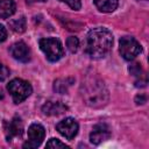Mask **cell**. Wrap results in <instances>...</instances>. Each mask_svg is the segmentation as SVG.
I'll list each match as a JSON object with an SVG mask.
<instances>
[{"label": "cell", "mask_w": 149, "mask_h": 149, "mask_svg": "<svg viewBox=\"0 0 149 149\" xmlns=\"http://www.w3.org/2000/svg\"><path fill=\"white\" fill-rule=\"evenodd\" d=\"M66 109H68V107L63 102H61V101H52V100L47 101L43 105V107H42V111H43V113L45 115H61Z\"/></svg>", "instance_id": "cell-10"}, {"label": "cell", "mask_w": 149, "mask_h": 149, "mask_svg": "<svg viewBox=\"0 0 149 149\" xmlns=\"http://www.w3.org/2000/svg\"><path fill=\"white\" fill-rule=\"evenodd\" d=\"M59 1L68 3L72 9H76V10H77V9H79V8H80V6H81L80 0H59Z\"/></svg>", "instance_id": "cell-20"}, {"label": "cell", "mask_w": 149, "mask_h": 149, "mask_svg": "<svg viewBox=\"0 0 149 149\" xmlns=\"http://www.w3.org/2000/svg\"><path fill=\"white\" fill-rule=\"evenodd\" d=\"M9 27L15 33H23L26 30V19L23 16H21L20 19L12 20L9 22Z\"/></svg>", "instance_id": "cell-15"}, {"label": "cell", "mask_w": 149, "mask_h": 149, "mask_svg": "<svg viewBox=\"0 0 149 149\" xmlns=\"http://www.w3.org/2000/svg\"><path fill=\"white\" fill-rule=\"evenodd\" d=\"M6 38H7V30L2 24H0V42H3Z\"/></svg>", "instance_id": "cell-21"}, {"label": "cell", "mask_w": 149, "mask_h": 149, "mask_svg": "<svg viewBox=\"0 0 149 149\" xmlns=\"http://www.w3.org/2000/svg\"><path fill=\"white\" fill-rule=\"evenodd\" d=\"M16 5L13 0H0V17L7 19L15 13Z\"/></svg>", "instance_id": "cell-12"}, {"label": "cell", "mask_w": 149, "mask_h": 149, "mask_svg": "<svg viewBox=\"0 0 149 149\" xmlns=\"http://www.w3.org/2000/svg\"><path fill=\"white\" fill-rule=\"evenodd\" d=\"M47 148H52V149H58V148H69L65 143L61 142L59 140L57 139H50L48 142H47Z\"/></svg>", "instance_id": "cell-17"}, {"label": "cell", "mask_w": 149, "mask_h": 149, "mask_svg": "<svg viewBox=\"0 0 149 149\" xmlns=\"http://www.w3.org/2000/svg\"><path fill=\"white\" fill-rule=\"evenodd\" d=\"M58 133L68 140H72L78 133V123L72 118H65L56 125Z\"/></svg>", "instance_id": "cell-7"}, {"label": "cell", "mask_w": 149, "mask_h": 149, "mask_svg": "<svg viewBox=\"0 0 149 149\" xmlns=\"http://www.w3.org/2000/svg\"><path fill=\"white\" fill-rule=\"evenodd\" d=\"M7 90L10 93L13 101L15 104H20V102L24 101L31 94V91H33L30 84L20 78H15V79L10 80L7 85Z\"/></svg>", "instance_id": "cell-3"}, {"label": "cell", "mask_w": 149, "mask_h": 149, "mask_svg": "<svg viewBox=\"0 0 149 149\" xmlns=\"http://www.w3.org/2000/svg\"><path fill=\"white\" fill-rule=\"evenodd\" d=\"M111 137V129L106 123H98L90 133V141L93 144H100Z\"/></svg>", "instance_id": "cell-8"}, {"label": "cell", "mask_w": 149, "mask_h": 149, "mask_svg": "<svg viewBox=\"0 0 149 149\" xmlns=\"http://www.w3.org/2000/svg\"><path fill=\"white\" fill-rule=\"evenodd\" d=\"M66 47H68V49H69L70 52L74 54V52L78 50L79 40H78L76 36H70V37H68V40H66Z\"/></svg>", "instance_id": "cell-16"}, {"label": "cell", "mask_w": 149, "mask_h": 149, "mask_svg": "<svg viewBox=\"0 0 149 149\" xmlns=\"http://www.w3.org/2000/svg\"><path fill=\"white\" fill-rule=\"evenodd\" d=\"M8 77H9V69L2 63H0V81H3Z\"/></svg>", "instance_id": "cell-19"}, {"label": "cell", "mask_w": 149, "mask_h": 149, "mask_svg": "<svg viewBox=\"0 0 149 149\" xmlns=\"http://www.w3.org/2000/svg\"><path fill=\"white\" fill-rule=\"evenodd\" d=\"M121 56L126 61H132L141 52V45L140 43L130 36H123L120 40V47H119Z\"/></svg>", "instance_id": "cell-5"}, {"label": "cell", "mask_w": 149, "mask_h": 149, "mask_svg": "<svg viewBox=\"0 0 149 149\" xmlns=\"http://www.w3.org/2000/svg\"><path fill=\"white\" fill-rule=\"evenodd\" d=\"M93 1L97 8L104 13H111L115 10L118 7V0H93Z\"/></svg>", "instance_id": "cell-13"}, {"label": "cell", "mask_w": 149, "mask_h": 149, "mask_svg": "<svg viewBox=\"0 0 149 149\" xmlns=\"http://www.w3.org/2000/svg\"><path fill=\"white\" fill-rule=\"evenodd\" d=\"M9 52H10L12 57L19 62L26 63L30 59V50H29L28 45L22 41H19V42H15L14 44H12L9 48Z\"/></svg>", "instance_id": "cell-9"}, {"label": "cell", "mask_w": 149, "mask_h": 149, "mask_svg": "<svg viewBox=\"0 0 149 149\" xmlns=\"http://www.w3.org/2000/svg\"><path fill=\"white\" fill-rule=\"evenodd\" d=\"M113 44V35L107 28L97 27L88 31L86 36L85 52L91 58H102L105 57Z\"/></svg>", "instance_id": "cell-1"}, {"label": "cell", "mask_w": 149, "mask_h": 149, "mask_svg": "<svg viewBox=\"0 0 149 149\" xmlns=\"http://www.w3.org/2000/svg\"><path fill=\"white\" fill-rule=\"evenodd\" d=\"M80 92L85 104L91 107H101L108 101V91L104 81L95 76H88L83 80Z\"/></svg>", "instance_id": "cell-2"}, {"label": "cell", "mask_w": 149, "mask_h": 149, "mask_svg": "<svg viewBox=\"0 0 149 149\" xmlns=\"http://www.w3.org/2000/svg\"><path fill=\"white\" fill-rule=\"evenodd\" d=\"M40 48L50 62H56L63 56V47L59 40L55 37H47L40 40Z\"/></svg>", "instance_id": "cell-4"}, {"label": "cell", "mask_w": 149, "mask_h": 149, "mask_svg": "<svg viewBox=\"0 0 149 149\" xmlns=\"http://www.w3.org/2000/svg\"><path fill=\"white\" fill-rule=\"evenodd\" d=\"M23 132V123L21 121L20 118H14L7 126L6 128V133H7V139L8 141L12 137H16V136H21Z\"/></svg>", "instance_id": "cell-11"}, {"label": "cell", "mask_w": 149, "mask_h": 149, "mask_svg": "<svg viewBox=\"0 0 149 149\" xmlns=\"http://www.w3.org/2000/svg\"><path fill=\"white\" fill-rule=\"evenodd\" d=\"M129 72L133 74V76H135V77H141L142 74V69H141V66H140V64L139 63H134V64H132L130 66H129Z\"/></svg>", "instance_id": "cell-18"}, {"label": "cell", "mask_w": 149, "mask_h": 149, "mask_svg": "<svg viewBox=\"0 0 149 149\" xmlns=\"http://www.w3.org/2000/svg\"><path fill=\"white\" fill-rule=\"evenodd\" d=\"M73 79L71 78H62V79H57L54 83V90L58 93H65L68 92V88L72 85Z\"/></svg>", "instance_id": "cell-14"}, {"label": "cell", "mask_w": 149, "mask_h": 149, "mask_svg": "<svg viewBox=\"0 0 149 149\" xmlns=\"http://www.w3.org/2000/svg\"><path fill=\"white\" fill-rule=\"evenodd\" d=\"M38 1H45V0H38Z\"/></svg>", "instance_id": "cell-23"}, {"label": "cell", "mask_w": 149, "mask_h": 149, "mask_svg": "<svg viewBox=\"0 0 149 149\" xmlns=\"http://www.w3.org/2000/svg\"><path fill=\"white\" fill-rule=\"evenodd\" d=\"M45 136V129L40 123H31L28 128V140L26 143H23V148L34 149L37 148Z\"/></svg>", "instance_id": "cell-6"}, {"label": "cell", "mask_w": 149, "mask_h": 149, "mask_svg": "<svg viewBox=\"0 0 149 149\" xmlns=\"http://www.w3.org/2000/svg\"><path fill=\"white\" fill-rule=\"evenodd\" d=\"M135 101H136L137 105L144 104V102H146V97H144V95H137V97L135 98Z\"/></svg>", "instance_id": "cell-22"}]
</instances>
